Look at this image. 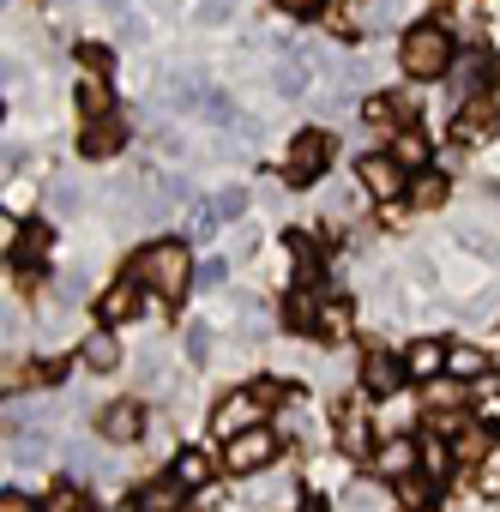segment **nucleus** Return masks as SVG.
<instances>
[{
	"mask_svg": "<svg viewBox=\"0 0 500 512\" xmlns=\"http://www.w3.org/2000/svg\"><path fill=\"white\" fill-rule=\"evenodd\" d=\"M133 272H139V284H145L157 302H181L187 284H193V247L175 241V235H163V241H151V247L139 253Z\"/></svg>",
	"mask_w": 500,
	"mask_h": 512,
	"instance_id": "f257e3e1",
	"label": "nucleus"
},
{
	"mask_svg": "<svg viewBox=\"0 0 500 512\" xmlns=\"http://www.w3.org/2000/svg\"><path fill=\"white\" fill-rule=\"evenodd\" d=\"M446 67H452V25H416V31H404V73L410 79H446Z\"/></svg>",
	"mask_w": 500,
	"mask_h": 512,
	"instance_id": "f03ea898",
	"label": "nucleus"
},
{
	"mask_svg": "<svg viewBox=\"0 0 500 512\" xmlns=\"http://www.w3.org/2000/svg\"><path fill=\"white\" fill-rule=\"evenodd\" d=\"M326 163H332V133L326 127H302L290 139V151H284V181L290 187H314L326 175Z\"/></svg>",
	"mask_w": 500,
	"mask_h": 512,
	"instance_id": "7ed1b4c3",
	"label": "nucleus"
},
{
	"mask_svg": "<svg viewBox=\"0 0 500 512\" xmlns=\"http://www.w3.org/2000/svg\"><path fill=\"white\" fill-rule=\"evenodd\" d=\"M278 464V434L272 428H247L235 440H223V470L229 476H260Z\"/></svg>",
	"mask_w": 500,
	"mask_h": 512,
	"instance_id": "20e7f679",
	"label": "nucleus"
},
{
	"mask_svg": "<svg viewBox=\"0 0 500 512\" xmlns=\"http://www.w3.org/2000/svg\"><path fill=\"white\" fill-rule=\"evenodd\" d=\"M266 410H272V404H266V398H260L254 386H247V392H229V398L217 404V416H211V428H217L223 440H235V434H247V428H266V422H260Z\"/></svg>",
	"mask_w": 500,
	"mask_h": 512,
	"instance_id": "39448f33",
	"label": "nucleus"
},
{
	"mask_svg": "<svg viewBox=\"0 0 500 512\" xmlns=\"http://www.w3.org/2000/svg\"><path fill=\"white\" fill-rule=\"evenodd\" d=\"M97 434H103L109 446H133V440H145V404H139V398H115V404H103V410H97Z\"/></svg>",
	"mask_w": 500,
	"mask_h": 512,
	"instance_id": "423d86ee",
	"label": "nucleus"
},
{
	"mask_svg": "<svg viewBox=\"0 0 500 512\" xmlns=\"http://www.w3.org/2000/svg\"><path fill=\"white\" fill-rule=\"evenodd\" d=\"M416 470H422V440L392 434V440L374 452V476H380V482H410Z\"/></svg>",
	"mask_w": 500,
	"mask_h": 512,
	"instance_id": "0eeeda50",
	"label": "nucleus"
},
{
	"mask_svg": "<svg viewBox=\"0 0 500 512\" xmlns=\"http://www.w3.org/2000/svg\"><path fill=\"white\" fill-rule=\"evenodd\" d=\"M362 187H368L374 199H398V193H410V169H404L392 151H386V157L374 151V157H362Z\"/></svg>",
	"mask_w": 500,
	"mask_h": 512,
	"instance_id": "6e6552de",
	"label": "nucleus"
},
{
	"mask_svg": "<svg viewBox=\"0 0 500 512\" xmlns=\"http://www.w3.org/2000/svg\"><path fill=\"white\" fill-rule=\"evenodd\" d=\"M362 386H368L374 398H398V392L410 386V368H404V356L368 350V362H362Z\"/></svg>",
	"mask_w": 500,
	"mask_h": 512,
	"instance_id": "1a4fd4ad",
	"label": "nucleus"
},
{
	"mask_svg": "<svg viewBox=\"0 0 500 512\" xmlns=\"http://www.w3.org/2000/svg\"><path fill=\"white\" fill-rule=\"evenodd\" d=\"M139 296H145V284H139V272H127V278H115V284L103 290V302H97V320H103V326H121V320H133V314H139Z\"/></svg>",
	"mask_w": 500,
	"mask_h": 512,
	"instance_id": "9d476101",
	"label": "nucleus"
},
{
	"mask_svg": "<svg viewBox=\"0 0 500 512\" xmlns=\"http://www.w3.org/2000/svg\"><path fill=\"white\" fill-rule=\"evenodd\" d=\"M446 362H452V344H440V338H416V344L404 350L410 380H446Z\"/></svg>",
	"mask_w": 500,
	"mask_h": 512,
	"instance_id": "9b49d317",
	"label": "nucleus"
},
{
	"mask_svg": "<svg viewBox=\"0 0 500 512\" xmlns=\"http://www.w3.org/2000/svg\"><path fill=\"white\" fill-rule=\"evenodd\" d=\"M49 247H55V229H49V223H31V229L13 241V272H19V278H31V272H37V260H49Z\"/></svg>",
	"mask_w": 500,
	"mask_h": 512,
	"instance_id": "f8f14e48",
	"label": "nucleus"
},
{
	"mask_svg": "<svg viewBox=\"0 0 500 512\" xmlns=\"http://www.w3.org/2000/svg\"><path fill=\"white\" fill-rule=\"evenodd\" d=\"M494 446H500V428H494V422H464V428L452 434V452H458V464H482Z\"/></svg>",
	"mask_w": 500,
	"mask_h": 512,
	"instance_id": "ddd939ff",
	"label": "nucleus"
},
{
	"mask_svg": "<svg viewBox=\"0 0 500 512\" xmlns=\"http://www.w3.org/2000/svg\"><path fill=\"white\" fill-rule=\"evenodd\" d=\"M127 145V127L115 121V115H103V121H85V133H79V151L85 157H115Z\"/></svg>",
	"mask_w": 500,
	"mask_h": 512,
	"instance_id": "4468645a",
	"label": "nucleus"
},
{
	"mask_svg": "<svg viewBox=\"0 0 500 512\" xmlns=\"http://www.w3.org/2000/svg\"><path fill=\"white\" fill-rule=\"evenodd\" d=\"M500 133V103H464L458 109V139L476 145V139H494Z\"/></svg>",
	"mask_w": 500,
	"mask_h": 512,
	"instance_id": "2eb2a0df",
	"label": "nucleus"
},
{
	"mask_svg": "<svg viewBox=\"0 0 500 512\" xmlns=\"http://www.w3.org/2000/svg\"><path fill=\"white\" fill-rule=\"evenodd\" d=\"M79 362H85V368H97V374H115V368H121V344H115V332H109V326H97V332L79 344Z\"/></svg>",
	"mask_w": 500,
	"mask_h": 512,
	"instance_id": "dca6fc26",
	"label": "nucleus"
},
{
	"mask_svg": "<svg viewBox=\"0 0 500 512\" xmlns=\"http://www.w3.org/2000/svg\"><path fill=\"white\" fill-rule=\"evenodd\" d=\"M169 476H175V482H181V488L193 494V488H205V482L217 476V464H211V458H205L199 446H187V452H175V458H169Z\"/></svg>",
	"mask_w": 500,
	"mask_h": 512,
	"instance_id": "f3484780",
	"label": "nucleus"
},
{
	"mask_svg": "<svg viewBox=\"0 0 500 512\" xmlns=\"http://www.w3.org/2000/svg\"><path fill=\"white\" fill-rule=\"evenodd\" d=\"M79 109H85V121H103V115L115 109V91H109L103 73H85V79H79Z\"/></svg>",
	"mask_w": 500,
	"mask_h": 512,
	"instance_id": "a211bd4d",
	"label": "nucleus"
},
{
	"mask_svg": "<svg viewBox=\"0 0 500 512\" xmlns=\"http://www.w3.org/2000/svg\"><path fill=\"white\" fill-rule=\"evenodd\" d=\"M446 193H452V181H446L440 169H422V175H410V205H416V211H434V205H446Z\"/></svg>",
	"mask_w": 500,
	"mask_h": 512,
	"instance_id": "6ab92c4d",
	"label": "nucleus"
},
{
	"mask_svg": "<svg viewBox=\"0 0 500 512\" xmlns=\"http://www.w3.org/2000/svg\"><path fill=\"white\" fill-rule=\"evenodd\" d=\"M338 446H344L350 458L368 452V416H362L356 404H338Z\"/></svg>",
	"mask_w": 500,
	"mask_h": 512,
	"instance_id": "aec40b11",
	"label": "nucleus"
},
{
	"mask_svg": "<svg viewBox=\"0 0 500 512\" xmlns=\"http://www.w3.org/2000/svg\"><path fill=\"white\" fill-rule=\"evenodd\" d=\"M452 464H458V452L440 440V434H428L422 440V476L434 482V488H446V476H452Z\"/></svg>",
	"mask_w": 500,
	"mask_h": 512,
	"instance_id": "412c9836",
	"label": "nucleus"
},
{
	"mask_svg": "<svg viewBox=\"0 0 500 512\" xmlns=\"http://www.w3.org/2000/svg\"><path fill=\"white\" fill-rule=\"evenodd\" d=\"M392 157L410 169V175H422L428 169V133H416V127H404L398 139H392Z\"/></svg>",
	"mask_w": 500,
	"mask_h": 512,
	"instance_id": "4be33fe9",
	"label": "nucleus"
},
{
	"mask_svg": "<svg viewBox=\"0 0 500 512\" xmlns=\"http://www.w3.org/2000/svg\"><path fill=\"white\" fill-rule=\"evenodd\" d=\"M181 494H187V488H181L175 476H157V482L139 494V506H145V512H181Z\"/></svg>",
	"mask_w": 500,
	"mask_h": 512,
	"instance_id": "5701e85b",
	"label": "nucleus"
},
{
	"mask_svg": "<svg viewBox=\"0 0 500 512\" xmlns=\"http://www.w3.org/2000/svg\"><path fill=\"white\" fill-rule=\"evenodd\" d=\"M284 326H290V332H314V326H320V302H314V296H290V302H284Z\"/></svg>",
	"mask_w": 500,
	"mask_h": 512,
	"instance_id": "b1692460",
	"label": "nucleus"
},
{
	"mask_svg": "<svg viewBox=\"0 0 500 512\" xmlns=\"http://www.w3.org/2000/svg\"><path fill=\"white\" fill-rule=\"evenodd\" d=\"M320 338H350V302L338 296V302H320V326H314Z\"/></svg>",
	"mask_w": 500,
	"mask_h": 512,
	"instance_id": "393cba45",
	"label": "nucleus"
},
{
	"mask_svg": "<svg viewBox=\"0 0 500 512\" xmlns=\"http://www.w3.org/2000/svg\"><path fill=\"white\" fill-rule=\"evenodd\" d=\"M482 368H488V362H482V350L452 344V362H446V374H452V380H482Z\"/></svg>",
	"mask_w": 500,
	"mask_h": 512,
	"instance_id": "a878e982",
	"label": "nucleus"
},
{
	"mask_svg": "<svg viewBox=\"0 0 500 512\" xmlns=\"http://www.w3.org/2000/svg\"><path fill=\"white\" fill-rule=\"evenodd\" d=\"M344 512H392V506H386L380 482H356V488L344 494Z\"/></svg>",
	"mask_w": 500,
	"mask_h": 512,
	"instance_id": "bb28decb",
	"label": "nucleus"
},
{
	"mask_svg": "<svg viewBox=\"0 0 500 512\" xmlns=\"http://www.w3.org/2000/svg\"><path fill=\"white\" fill-rule=\"evenodd\" d=\"M43 512H97V500H91L85 488H55V494L43 500Z\"/></svg>",
	"mask_w": 500,
	"mask_h": 512,
	"instance_id": "cd10ccee",
	"label": "nucleus"
},
{
	"mask_svg": "<svg viewBox=\"0 0 500 512\" xmlns=\"http://www.w3.org/2000/svg\"><path fill=\"white\" fill-rule=\"evenodd\" d=\"M278 85H284V91H308V67H302V61H284V67H278Z\"/></svg>",
	"mask_w": 500,
	"mask_h": 512,
	"instance_id": "c85d7f7f",
	"label": "nucleus"
},
{
	"mask_svg": "<svg viewBox=\"0 0 500 512\" xmlns=\"http://www.w3.org/2000/svg\"><path fill=\"white\" fill-rule=\"evenodd\" d=\"M0 512H43V506H37L25 488H7V494H0Z\"/></svg>",
	"mask_w": 500,
	"mask_h": 512,
	"instance_id": "c756f323",
	"label": "nucleus"
},
{
	"mask_svg": "<svg viewBox=\"0 0 500 512\" xmlns=\"http://www.w3.org/2000/svg\"><path fill=\"white\" fill-rule=\"evenodd\" d=\"M278 7H284V13H290V19H314V13H320V7H326V0H278Z\"/></svg>",
	"mask_w": 500,
	"mask_h": 512,
	"instance_id": "7c9ffc66",
	"label": "nucleus"
},
{
	"mask_svg": "<svg viewBox=\"0 0 500 512\" xmlns=\"http://www.w3.org/2000/svg\"><path fill=\"white\" fill-rule=\"evenodd\" d=\"M79 55H85V67H91V73H109V49H103V43H85Z\"/></svg>",
	"mask_w": 500,
	"mask_h": 512,
	"instance_id": "2f4dec72",
	"label": "nucleus"
},
{
	"mask_svg": "<svg viewBox=\"0 0 500 512\" xmlns=\"http://www.w3.org/2000/svg\"><path fill=\"white\" fill-rule=\"evenodd\" d=\"M181 512H199V506H181Z\"/></svg>",
	"mask_w": 500,
	"mask_h": 512,
	"instance_id": "473e14b6",
	"label": "nucleus"
}]
</instances>
